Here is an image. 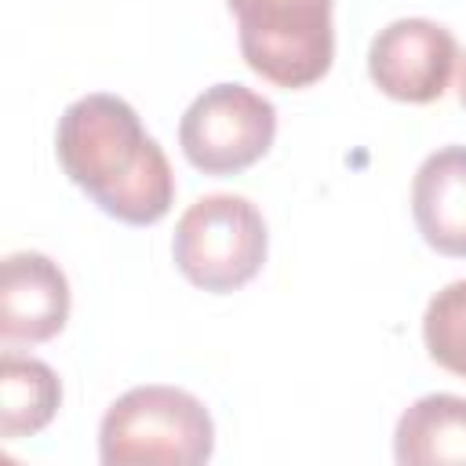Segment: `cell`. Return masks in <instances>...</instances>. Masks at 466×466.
<instances>
[{"label": "cell", "mask_w": 466, "mask_h": 466, "mask_svg": "<svg viewBox=\"0 0 466 466\" xmlns=\"http://www.w3.org/2000/svg\"><path fill=\"white\" fill-rule=\"evenodd\" d=\"M55 153L69 182L116 222L153 226L175 204V175L164 149L116 95L95 91L66 106Z\"/></svg>", "instance_id": "obj_1"}, {"label": "cell", "mask_w": 466, "mask_h": 466, "mask_svg": "<svg viewBox=\"0 0 466 466\" xmlns=\"http://www.w3.org/2000/svg\"><path fill=\"white\" fill-rule=\"evenodd\" d=\"M215 451L208 408L178 386H135L116 397L98 426V459L106 466L164 462L197 466Z\"/></svg>", "instance_id": "obj_2"}, {"label": "cell", "mask_w": 466, "mask_h": 466, "mask_svg": "<svg viewBox=\"0 0 466 466\" xmlns=\"http://www.w3.org/2000/svg\"><path fill=\"white\" fill-rule=\"evenodd\" d=\"M269 233L262 211L237 193H211L193 200L171 237V258L178 273L211 291L226 295L255 280V273L266 262Z\"/></svg>", "instance_id": "obj_3"}, {"label": "cell", "mask_w": 466, "mask_h": 466, "mask_svg": "<svg viewBox=\"0 0 466 466\" xmlns=\"http://www.w3.org/2000/svg\"><path fill=\"white\" fill-rule=\"evenodd\" d=\"M237 15L240 55L277 87L317 84L335 58V0H226Z\"/></svg>", "instance_id": "obj_4"}, {"label": "cell", "mask_w": 466, "mask_h": 466, "mask_svg": "<svg viewBox=\"0 0 466 466\" xmlns=\"http://www.w3.org/2000/svg\"><path fill=\"white\" fill-rule=\"evenodd\" d=\"M277 135V109L244 84L200 91L178 124L186 160L204 175H237L262 160Z\"/></svg>", "instance_id": "obj_5"}, {"label": "cell", "mask_w": 466, "mask_h": 466, "mask_svg": "<svg viewBox=\"0 0 466 466\" xmlns=\"http://www.w3.org/2000/svg\"><path fill=\"white\" fill-rule=\"evenodd\" d=\"M455 58L459 44L448 25L430 18H397L375 33L368 47V76L382 95L422 106L444 95Z\"/></svg>", "instance_id": "obj_6"}, {"label": "cell", "mask_w": 466, "mask_h": 466, "mask_svg": "<svg viewBox=\"0 0 466 466\" xmlns=\"http://www.w3.org/2000/svg\"><path fill=\"white\" fill-rule=\"evenodd\" d=\"M69 320V280L40 251H15L0 266V335L7 342H47Z\"/></svg>", "instance_id": "obj_7"}, {"label": "cell", "mask_w": 466, "mask_h": 466, "mask_svg": "<svg viewBox=\"0 0 466 466\" xmlns=\"http://www.w3.org/2000/svg\"><path fill=\"white\" fill-rule=\"evenodd\" d=\"M411 215L433 251L466 258V146H444L419 164Z\"/></svg>", "instance_id": "obj_8"}, {"label": "cell", "mask_w": 466, "mask_h": 466, "mask_svg": "<svg viewBox=\"0 0 466 466\" xmlns=\"http://www.w3.org/2000/svg\"><path fill=\"white\" fill-rule=\"evenodd\" d=\"M400 466H466V397L426 393L404 408L393 430Z\"/></svg>", "instance_id": "obj_9"}, {"label": "cell", "mask_w": 466, "mask_h": 466, "mask_svg": "<svg viewBox=\"0 0 466 466\" xmlns=\"http://www.w3.org/2000/svg\"><path fill=\"white\" fill-rule=\"evenodd\" d=\"M58 404L62 382L44 360L11 350L0 357V433L7 441L40 433L55 419Z\"/></svg>", "instance_id": "obj_10"}, {"label": "cell", "mask_w": 466, "mask_h": 466, "mask_svg": "<svg viewBox=\"0 0 466 466\" xmlns=\"http://www.w3.org/2000/svg\"><path fill=\"white\" fill-rule=\"evenodd\" d=\"M422 342L430 357L466 379V280L444 284L422 313Z\"/></svg>", "instance_id": "obj_11"}, {"label": "cell", "mask_w": 466, "mask_h": 466, "mask_svg": "<svg viewBox=\"0 0 466 466\" xmlns=\"http://www.w3.org/2000/svg\"><path fill=\"white\" fill-rule=\"evenodd\" d=\"M459 102L466 106V58H462V73H459Z\"/></svg>", "instance_id": "obj_12"}]
</instances>
